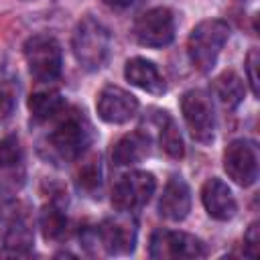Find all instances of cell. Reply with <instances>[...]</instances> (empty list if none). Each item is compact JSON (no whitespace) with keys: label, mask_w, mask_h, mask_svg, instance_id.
Segmentation results:
<instances>
[{"label":"cell","mask_w":260,"mask_h":260,"mask_svg":"<svg viewBox=\"0 0 260 260\" xmlns=\"http://www.w3.org/2000/svg\"><path fill=\"white\" fill-rule=\"evenodd\" d=\"M71 49H73L77 63L83 69H87V71L102 69L106 65V61L110 57V49H112L110 30L93 16H83L73 30Z\"/></svg>","instance_id":"cell-1"},{"label":"cell","mask_w":260,"mask_h":260,"mask_svg":"<svg viewBox=\"0 0 260 260\" xmlns=\"http://www.w3.org/2000/svg\"><path fill=\"white\" fill-rule=\"evenodd\" d=\"M230 39V24L221 18L201 20L187 39V53L193 67L201 73L213 69L223 45Z\"/></svg>","instance_id":"cell-2"},{"label":"cell","mask_w":260,"mask_h":260,"mask_svg":"<svg viewBox=\"0 0 260 260\" xmlns=\"http://www.w3.org/2000/svg\"><path fill=\"white\" fill-rule=\"evenodd\" d=\"M47 156L61 162L77 160L89 144V126L79 114H67L45 138Z\"/></svg>","instance_id":"cell-3"},{"label":"cell","mask_w":260,"mask_h":260,"mask_svg":"<svg viewBox=\"0 0 260 260\" xmlns=\"http://www.w3.org/2000/svg\"><path fill=\"white\" fill-rule=\"evenodd\" d=\"M24 59L39 81H55L61 75V47L51 35H32L24 43Z\"/></svg>","instance_id":"cell-4"},{"label":"cell","mask_w":260,"mask_h":260,"mask_svg":"<svg viewBox=\"0 0 260 260\" xmlns=\"http://www.w3.org/2000/svg\"><path fill=\"white\" fill-rule=\"evenodd\" d=\"M181 112L193 140L209 144L215 136V114L209 95L203 89H189L181 98Z\"/></svg>","instance_id":"cell-5"},{"label":"cell","mask_w":260,"mask_h":260,"mask_svg":"<svg viewBox=\"0 0 260 260\" xmlns=\"http://www.w3.org/2000/svg\"><path fill=\"white\" fill-rule=\"evenodd\" d=\"M148 254H150V258H156V260L201 258L205 254V246L199 238H195L187 232L156 230L150 236Z\"/></svg>","instance_id":"cell-6"},{"label":"cell","mask_w":260,"mask_h":260,"mask_svg":"<svg viewBox=\"0 0 260 260\" xmlns=\"http://www.w3.org/2000/svg\"><path fill=\"white\" fill-rule=\"evenodd\" d=\"M156 189V181L152 173L146 171H130L114 185L112 203L120 211H134L146 205Z\"/></svg>","instance_id":"cell-7"},{"label":"cell","mask_w":260,"mask_h":260,"mask_svg":"<svg viewBox=\"0 0 260 260\" xmlns=\"http://www.w3.org/2000/svg\"><path fill=\"white\" fill-rule=\"evenodd\" d=\"M223 169L228 177L240 185L250 187L258 179V146L248 138H238L230 142L223 152Z\"/></svg>","instance_id":"cell-8"},{"label":"cell","mask_w":260,"mask_h":260,"mask_svg":"<svg viewBox=\"0 0 260 260\" xmlns=\"http://www.w3.org/2000/svg\"><path fill=\"white\" fill-rule=\"evenodd\" d=\"M134 39L142 47H167L175 39V16L169 8H150L134 22Z\"/></svg>","instance_id":"cell-9"},{"label":"cell","mask_w":260,"mask_h":260,"mask_svg":"<svg viewBox=\"0 0 260 260\" xmlns=\"http://www.w3.org/2000/svg\"><path fill=\"white\" fill-rule=\"evenodd\" d=\"M91 234H93V240L106 250V254L120 256V254L134 252L136 228L126 217H108Z\"/></svg>","instance_id":"cell-10"},{"label":"cell","mask_w":260,"mask_h":260,"mask_svg":"<svg viewBox=\"0 0 260 260\" xmlns=\"http://www.w3.org/2000/svg\"><path fill=\"white\" fill-rule=\"evenodd\" d=\"M95 110H98V116L108 122V124H124L128 120H132L138 112V100L118 87V85H106L100 95H98V102H95Z\"/></svg>","instance_id":"cell-11"},{"label":"cell","mask_w":260,"mask_h":260,"mask_svg":"<svg viewBox=\"0 0 260 260\" xmlns=\"http://www.w3.org/2000/svg\"><path fill=\"white\" fill-rule=\"evenodd\" d=\"M189 209H191V189L183 177L173 175L162 189V195L158 201V213L165 219L181 221L187 217Z\"/></svg>","instance_id":"cell-12"},{"label":"cell","mask_w":260,"mask_h":260,"mask_svg":"<svg viewBox=\"0 0 260 260\" xmlns=\"http://www.w3.org/2000/svg\"><path fill=\"white\" fill-rule=\"evenodd\" d=\"M201 201H203V207L209 213V217H213L217 221L232 219L236 215V209H238L230 187L217 177H211V179H207L203 183Z\"/></svg>","instance_id":"cell-13"},{"label":"cell","mask_w":260,"mask_h":260,"mask_svg":"<svg viewBox=\"0 0 260 260\" xmlns=\"http://www.w3.org/2000/svg\"><path fill=\"white\" fill-rule=\"evenodd\" d=\"M124 75H126V79L132 85H136V87H140V89H144L148 93L160 95L167 89L165 79L158 73L156 65L152 61L144 59V57H132V59H128L126 61V67H124Z\"/></svg>","instance_id":"cell-14"},{"label":"cell","mask_w":260,"mask_h":260,"mask_svg":"<svg viewBox=\"0 0 260 260\" xmlns=\"http://www.w3.org/2000/svg\"><path fill=\"white\" fill-rule=\"evenodd\" d=\"M150 154V136L142 130H134L122 136L112 150V160L118 167H130L144 160Z\"/></svg>","instance_id":"cell-15"},{"label":"cell","mask_w":260,"mask_h":260,"mask_svg":"<svg viewBox=\"0 0 260 260\" xmlns=\"http://www.w3.org/2000/svg\"><path fill=\"white\" fill-rule=\"evenodd\" d=\"M32 250V230L24 217H14L6 230L0 256H28Z\"/></svg>","instance_id":"cell-16"},{"label":"cell","mask_w":260,"mask_h":260,"mask_svg":"<svg viewBox=\"0 0 260 260\" xmlns=\"http://www.w3.org/2000/svg\"><path fill=\"white\" fill-rule=\"evenodd\" d=\"M213 91H215L217 100L221 102V106L228 110L238 108L244 100V93H246L240 75L234 71H223L221 75H217L213 81Z\"/></svg>","instance_id":"cell-17"},{"label":"cell","mask_w":260,"mask_h":260,"mask_svg":"<svg viewBox=\"0 0 260 260\" xmlns=\"http://www.w3.org/2000/svg\"><path fill=\"white\" fill-rule=\"evenodd\" d=\"M156 128H158V142L160 148L173 156V158H181L185 152L183 146V136L179 132L177 122L169 116V112H156Z\"/></svg>","instance_id":"cell-18"},{"label":"cell","mask_w":260,"mask_h":260,"mask_svg":"<svg viewBox=\"0 0 260 260\" xmlns=\"http://www.w3.org/2000/svg\"><path fill=\"white\" fill-rule=\"evenodd\" d=\"M63 98L59 91L49 89V91H37L28 98V110L37 122H47L55 118L63 110Z\"/></svg>","instance_id":"cell-19"},{"label":"cell","mask_w":260,"mask_h":260,"mask_svg":"<svg viewBox=\"0 0 260 260\" xmlns=\"http://www.w3.org/2000/svg\"><path fill=\"white\" fill-rule=\"evenodd\" d=\"M39 225L45 240H61L67 230V217L57 203H47L41 209Z\"/></svg>","instance_id":"cell-20"},{"label":"cell","mask_w":260,"mask_h":260,"mask_svg":"<svg viewBox=\"0 0 260 260\" xmlns=\"http://www.w3.org/2000/svg\"><path fill=\"white\" fill-rule=\"evenodd\" d=\"M16 106V85L14 79L0 71V120H6Z\"/></svg>","instance_id":"cell-21"},{"label":"cell","mask_w":260,"mask_h":260,"mask_svg":"<svg viewBox=\"0 0 260 260\" xmlns=\"http://www.w3.org/2000/svg\"><path fill=\"white\" fill-rule=\"evenodd\" d=\"M22 160V148H20V142L16 136H6L0 140V167L2 169H10V167H16L20 165Z\"/></svg>","instance_id":"cell-22"},{"label":"cell","mask_w":260,"mask_h":260,"mask_svg":"<svg viewBox=\"0 0 260 260\" xmlns=\"http://www.w3.org/2000/svg\"><path fill=\"white\" fill-rule=\"evenodd\" d=\"M79 187L85 191H95L100 187V160H89L79 171Z\"/></svg>","instance_id":"cell-23"},{"label":"cell","mask_w":260,"mask_h":260,"mask_svg":"<svg viewBox=\"0 0 260 260\" xmlns=\"http://www.w3.org/2000/svg\"><path fill=\"white\" fill-rule=\"evenodd\" d=\"M258 244H260V228H258V221H252L244 234V254L248 258H256Z\"/></svg>","instance_id":"cell-24"},{"label":"cell","mask_w":260,"mask_h":260,"mask_svg":"<svg viewBox=\"0 0 260 260\" xmlns=\"http://www.w3.org/2000/svg\"><path fill=\"white\" fill-rule=\"evenodd\" d=\"M258 63H260L258 49H250V53L246 57V73H248V81H250L254 95H258Z\"/></svg>","instance_id":"cell-25"},{"label":"cell","mask_w":260,"mask_h":260,"mask_svg":"<svg viewBox=\"0 0 260 260\" xmlns=\"http://www.w3.org/2000/svg\"><path fill=\"white\" fill-rule=\"evenodd\" d=\"M102 2L114 10H122V8H128L132 4V0H102Z\"/></svg>","instance_id":"cell-26"}]
</instances>
